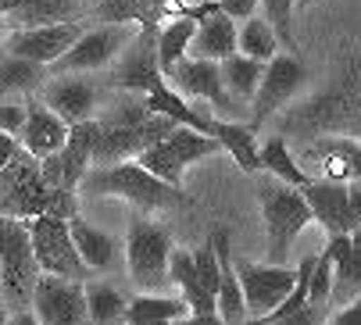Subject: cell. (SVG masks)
Segmentation results:
<instances>
[{
  "instance_id": "obj_19",
  "label": "cell",
  "mask_w": 361,
  "mask_h": 325,
  "mask_svg": "<svg viewBox=\"0 0 361 325\" xmlns=\"http://www.w3.org/2000/svg\"><path fill=\"white\" fill-rule=\"evenodd\" d=\"M307 207H312V219L329 233H354V214H350V197H347V183H333V179H307L300 186Z\"/></svg>"
},
{
  "instance_id": "obj_32",
  "label": "cell",
  "mask_w": 361,
  "mask_h": 325,
  "mask_svg": "<svg viewBox=\"0 0 361 325\" xmlns=\"http://www.w3.org/2000/svg\"><path fill=\"white\" fill-rule=\"evenodd\" d=\"M126 297L111 286V283H90L86 286V311L93 325H111L126 318Z\"/></svg>"
},
{
  "instance_id": "obj_38",
  "label": "cell",
  "mask_w": 361,
  "mask_h": 325,
  "mask_svg": "<svg viewBox=\"0 0 361 325\" xmlns=\"http://www.w3.org/2000/svg\"><path fill=\"white\" fill-rule=\"evenodd\" d=\"M219 11H226L233 22H243L257 11V0H219Z\"/></svg>"
},
{
  "instance_id": "obj_30",
  "label": "cell",
  "mask_w": 361,
  "mask_h": 325,
  "mask_svg": "<svg viewBox=\"0 0 361 325\" xmlns=\"http://www.w3.org/2000/svg\"><path fill=\"white\" fill-rule=\"evenodd\" d=\"M236 50L247 54V58H254V61H269V58H276V54H279V36H276V29L269 25L265 15H262V18L250 15V18L240 22Z\"/></svg>"
},
{
  "instance_id": "obj_34",
  "label": "cell",
  "mask_w": 361,
  "mask_h": 325,
  "mask_svg": "<svg viewBox=\"0 0 361 325\" xmlns=\"http://www.w3.org/2000/svg\"><path fill=\"white\" fill-rule=\"evenodd\" d=\"M257 4H262L269 25L276 29L279 43H283L286 50H297V47H293V8H297V0H257Z\"/></svg>"
},
{
  "instance_id": "obj_16",
  "label": "cell",
  "mask_w": 361,
  "mask_h": 325,
  "mask_svg": "<svg viewBox=\"0 0 361 325\" xmlns=\"http://www.w3.org/2000/svg\"><path fill=\"white\" fill-rule=\"evenodd\" d=\"M236 279H240V290H243V300H247V318H265L272 307L283 304V297L293 290L297 283V268H286V264H254V261H236Z\"/></svg>"
},
{
  "instance_id": "obj_13",
  "label": "cell",
  "mask_w": 361,
  "mask_h": 325,
  "mask_svg": "<svg viewBox=\"0 0 361 325\" xmlns=\"http://www.w3.org/2000/svg\"><path fill=\"white\" fill-rule=\"evenodd\" d=\"M297 165L307 172V179H333L350 183L361 176V143L343 133H319L315 143H307Z\"/></svg>"
},
{
  "instance_id": "obj_44",
  "label": "cell",
  "mask_w": 361,
  "mask_h": 325,
  "mask_svg": "<svg viewBox=\"0 0 361 325\" xmlns=\"http://www.w3.org/2000/svg\"><path fill=\"white\" fill-rule=\"evenodd\" d=\"M0 32H4V18H0Z\"/></svg>"
},
{
  "instance_id": "obj_5",
  "label": "cell",
  "mask_w": 361,
  "mask_h": 325,
  "mask_svg": "<svg viewBox=\"0 0 361 325\" xmlns=\"http://www.w3.org/2000/svg\"><path fill=\"white\" fill-rule=\"evenodd\" d=\"M257 204H262V219L269 229V257L283 261L290 243L304 233V226H312V207H307L300 186H290L283 179H276L272 172H265L257 179Z\"/></svg>"
},
{
  "instance_id": "obj_45",
  "label": "cell",
  "mask_w": 361,
  "mask_h": 325,
  "mask_svg": "<svg viewBox=\"0 0 361 325\" xmlns=\"http://www.w3.org/2000/svg\"><path fill=\"white\" fill-rule=\"evenodd\" d=\"M79 4H82V0H79Z\"/></svg>"
},
{
  "instance_id": "obj_42",
  "label": "cell",
  "mask_w": 361,
  "mask_h": 325,
  "mask_svg": "<svg viewBox=\"0 0 361 325\" xmlns=\"http://www.w3.org/2000/svg\"><path fill=\"white\" fill-rule=\"evenodd\" d=\"M4 321H8V300L0 297V325H4Z\"/></svg>"
},
{
  "instance_id": "obj_15",
  "label": "cell",
  "mask_w": 361,
  "mask_h": 325,
  "mask_svg": "<svg viewBox=\"0 0 361 325\" xmlns=\"http://www.w3.org/2000/svg\"><path fill=\"white\" fill-rule=\"evenodd\" d=\"M93 143H97V118L68 125L65 147L39 161L43 179L58 190H79L82 176L93 168Z\"/></svg>"
},
{
  "instance_id": "obj_24",
  "label": "cell",
  "mask_w": 361,
  "mask_h": 325,
  "mask_svg": "<svg viewBox=\"0 0 361 325\" xmlns=\"http://www.w3.org/2000/svg\"><path fill=\"white\" fill-rule=\"evenodd\" d=\"M212 136L222 143V150L236 161L247 176L262 172V150H257V136H254L250 125H240V122H233V118H215Z\"/></svg>"
},
{
  "instance_id": "obj_18",
  "label": "cell",
  "mask_w": 361,
  "mask_h": 325,
  "mask_svg": "<svg viewBox=\"0 0 361 325\" xmlns=\"http://www.w3.org/2000/svg\"><path fill=\"white\" fill-rule=\"evenodd\" d=\"M39 97H43L47 107H54L68 125L97 118V107H100V93L86 79V72H61L54 79H43Z\"/></svg>"
},
{
  "instance_id": "obj_20",
  "label": "cell",
  "mask_w": 361,
  "mask_h": 325,
  "mask_svg": "<svg viewBox=\"0 0 361 325\" xmlns=\"http://www.w3.org/2000/svg\"><path fill=\"white\" fill-rule=\"evenodd\" d=\"M68 140V122L54 111V107H47L43 100H32L29 104V115H25V125L18 129V143L32 154V157H50L54 150H61Z\"/></svg>"
},
{
  "instance_id": "obj_26",
  "label": "cell",
  "mask_w": 361,
  "mask_h": 325,
  "mask_svg": "<svg viewBox=\"0 0 361 325\" xmlns=\"http://www.w3.org/2000/svg\"><path fill=\"white\" fill-rule=\"evenodd\" d=\"M79 11V0H25V4L4 18L8 29H32L50 22H72Z\"/></svg>"
},
{
  "instance_id": "obj_33",
  "label": "cell",
  "mask_w": 361,
  "mask_h": 325,
  "mask_svg": "<svg viewBox=\"0 0 361 325\" xmlns=\"http://www.w3.org/2000/svg\"><path fill=\"white\" fill-rule=\"evenodd\" d=\"M215 311H219L222 325L247 321V300H243V290H240V279H236V264H222V283H219V293H215Z\"/></svg>"
},
{
  "instance_id": "obj_29",
  "label": "cell",
  "mask_w": 361,
  "mask_h": 325,
  "mask_svg": "<svg viewBox=\"0 0 361 325\" xmlns=\"http://www.w3.org/2000/svg\"><path fill=\"white\" fill-rule=\"evenodd\" d=\"M47 79V65L18 58V54H4L0 58V97L8 93H36Z\"/></svg>"
},
{
  "instance_id": "obj_36",
  "label": "cell",
  "mask_w": 361,
  "mask_h": 325,
  "mask_svg": "<svg viewBox=\"0 0 361 325\" xmlns=\"http://www.w3.org/2000/svg\"><path fill=\"white\" fill-rule=\"evenodd\" d=\"M193 268H197V279H200V286L215 297V293H219V283H222V264H219V257H215L212 240L204 243L200 250H193Z\"/></svg>"
},
{
  "instance_id": "obj_10",
  "label": "cell",
  "mask_w": 361,
  "mask_h": 325,
  "mask_svg": "<svg viewBox=\"0 0 361 325\" xmlns=\"http://www.w3.org/2000/svg\"><path fill=\"white\" fill-rule=\"evenodd\" d=\"M158 82H165L161 61H158V25H140L133 39L122 47L111 68V86L129 93H150Z\"/></svg>"
},
{
  "instance_id": "obj_3",
  "label": "cell",
  "mask_w": 361,
  "mask_h": 325,
  "mask_svg": "<svg viewBox=\"0 0 361 325\" xmlns=\"http://www.w3.org/2000/svg\"><path fill=\"white\" fill-rule=\"evenodd\" d=\"M283 125L290 133H300V136L343 133V136L361 140V58H354L347 65V72L333 82V90H326L312 104H304Z\"/></svg>"
},
{
  "instance_id": "obj_43",
  "label": "cell",
  "mask_w": 361,
  "mask_h": 325,
  "mask_svg": "<svg viewBox=\"0 0 361 325\" xmlns=\"http://www.w3.org/2000/svg\"><path fill=\"white\" fill-rule=\"evenodd\" d=\"M315 4V0H297V8H312Z\"/></svg>"
},
{
  "instance_id": "obj_35",
  "label": "cell",
  "mask_w": 361,
  "mask_h": 325,
  "mask_svg": "<svg viewBox=\"0 0 361 325\" xmlns=\"http://www.w3.org/2000/svg\"><path fill=\"white\" fill-rule=\"evenodd\" d=\"M329 300H333V257L322 250L312 268V283H307V304H315L322 311Z\"/></svg>"
},
{
  "instance_id": "obj_8",
  "label": "cell",
  "mask_w": 361,
  "mask_h": 325,
  "mask_svg": "<svg viewBox=\"0 0 361 325\" xmlns=\"http://www.w3.org/2000/svg\"><path fill=\"white\" fill-rule=\"evenodd\" d=\"M25 226H29V240H32V254H36L39 272L79 279V283L90 279L93 268L79 257V250L72 243L68 219H61V214H32V219H25Z\"/></svg>"
},
{
  "instance_id": "obj_31",
  "label": "cell",
  "mask_w": 361,
  "mask_h": 325,
  "mask_svg": "<svg viewBox=\"0 0 361 325\" xmlns=\"http://www.w3.org/2000/svg\"><path fill=\"white\" fill-rule=\"evenodd\" d=\"M257 150H262V172H272L276 179H283L290 186H304L307 183V172L297 165V157H293L286 136H269Z\"/></svg>"
},
{
  "instance_id": "obj_40",
  "label": "cell",
  "mask_w": 361,
  "mask_h": 325,
  "mask_svg": "<svg viewBox=\"0 0 361 325\" xmlns=\"http://www.w3.org/2000/svg\"><path fill=\"white\" fill-rule=\"evenodd\" d=\"M347 197H350V214H354V226H361V176L347 183Z\"/></svg>"
},
{
  "instance_id": "obj_4",
  "label": "cell",
  "mask_w": 361,
  "mask_h": 325,
  "mask_svg": "<svg viewBox=\"0 0 361 325\" xmlns=\"http://www.w3.org/2000/svg\"><path fill=\"white\" fill-rule=\"evenodd\" d=\"M36 279H39V264L32 254L25 219L0 214V297L8 300V311L18 314L32 311Z\"/></svg>"
},
{
  "instance_id": "obj_22",
  "label": "cell",
  "mask_w": 361,
  "mask_h": 325,
  "mask_svg": "<svg viewBox=\"0 0 361 325\" xmlns=\"http://www.w3.org/2000/svg\"><path fill=\"white\" fill-rule=\"evenodd\" d=\"M236 32L240 25L226 11H212L197 22V32L190 39V58H208V61H226L229 54H236Z\"/></svg>"
},
{
  "instance_id": "obj_7",
  "label": "cell",
  "mask_w": 361,
  "mask_h": 325,
  "mask_svg": "<svg viewBox=\"0 0 361 325\" xmlns=\"http://www.w3.org/2000/svg\"><path fill=\"white\" fill-rule=\"evenodd\" d=\"M169 257H172L169 229L150 219H133L126 233V268L129 279L143 293H154L169 283Z\"/></svg>"
},
{
  "instance_id": "obj_2",
  "label": "cell",
  "mask_w": 361,
  "mask_h": 325,
  "mask_svg": "<svg viewBox=\"0 0 361 325\" xmlns=\"http://www.w3.org/2000/svg\"><path fill=\"white\" fill-rule=\"evenodd\" d=\"M79 197H118L140 211H158L169 204H183V190L158 179L150 168H143L136 157L115 161V165H97L82 176Z\"/></svg>"
},
{
  "instance_id": "obj_11",
  "label": "cell",
  "mask_w": 361,
  "mask_h": 325,
  "mask_svg": "<svg viewBox=\"0 0 361 325\" xmlns=\"http://www.w3.org/2000/svg\"><path fill=\"white\" fill-rule=\"evenodd\" d=\"M165 79H172V90L176 93H183L186 100H204V104H212V111L219 115V118H233L236 111H240V100L226 90V82H222V68H219V61H208V58H186L183 61H176L172 65V72L165 75Z\"/></svg>"
},
{
  "instance_id": "obj_1",
  "label": "cell",
  "mask_w": 361,
  "mask_h": 325,
  "mask_svg": "<svg viewBox=\"0 0 361 325\" xmlns=\"http://www.w3.org/2000/svg\"><path fill=\"white\" fill-rule=\"evenodd\" d=\"M75 190H58L50 186L39 172V157H32L22 143L15 157L0 168V214L11 219H32V214H75Z\"/></svg>"
},
{
  "instance_id": "obj_41",
  "label": "cell",
  "mask_w": 361,
  "mask_h": 325,
  "mask_svg": "<svg viewBox=\"0 0 361 325\" xmlns=\"http://www.w3.org/2000/svg\"><path fill=\"white\" fill-rule=\"evenodd\" d=\"M15 150H18V136H11V133L0 129V168H4L8 161L15 157Z\"/></svg>"
},
{
  "instance_id": "obj_27",
  "label": "cell",
  "mask_w": 361,
  "mask_h": 325,
  "mask_svg": "<svg viewBox=\"0 0 361 325\" xmlns=\"http://www.w3.org/2000/svg\"><path fill=\"white\" fill-rule=\"evenodd\" d=\"M197 32V18L190 15H176L169 22L158 25V61H161V72L169 75L176 61L186 58V50H190V39Z\"/></svg>"
},
{
  "instance_id": "obj_23",
  "label": "cell",
  "mask_w": 361,
  "mask_h": 325,
  "mask_svg": "<svg viewBox=\"0 0 361 325\" xmlns=\"http://www.w3.org/2000/svg\"><path fill=\"white\" fill-rule=\"evenodd\" d=\"M190 318V304L186 297H161V293H140L126 304V318L129 325H169V321H186Z\"/></svg>"
},
{
  "instance_id": "obj_17",
  "label": "cell",
  "mask_w": 361,
  "mask_h": 325,
  "mask_svg": "<svg viewBox=\"0 0 361 325\" xmlns=\"http://www.w3.org/2000/svg\"><path fill=\"white\" fill-rule=\"evenodd\" d=\"M82 25L72 22H50V25H32V29H11V36L4 39V54H18V58L39 61V65H54L61 54L79 39Z\"/></svg>"
},
{
  "instance_id": "obj_25",
  "label": "cell",
  "mask_w": 361,
  "mask_h": 325,
  "mask_svg": "<svg viewBox=\"0 0 361 325\" xmlns=\"http://www.w3.org/2000/svg\"><path fill=\"white\" fill-rule=\"evenodd\" d=\"M68 229H72V243H75L79 257L93 268V272H104V268L115 261V254H118L115 236H108L104 229L90 226L86 219H79V214H72V219H68Z\"/></svg>"
},
{
  "instance_id": "obj_21",
  "label": "cell",
  "mask_w": 361,
  "mask_h": 325,
  "mask_svg": "<svg viewBox=\"0 0 361 325\" xmlns=\"http://www.w3.org/2000/svg\"><path fill=\"white\" fill-rule=\"evenodd\" d=\"M333 257V297L350 300L361 293V226L354 233H336L326 243Z\"/></svg>"
},
{
  "instance_id": "obj_9",
  "label": "cell",
  "mask_w": 361,
  "mask_h": 325,
  "mask_svg": "<svg viewBox=\"0 0 361 325\" xmlns=\"http://www.w3.org/2000/svg\"><path fill=\"white\" fill-rule=\"evenodd\" d=\"M304 82H307V68L297 58V50H286V54L269 58L265 72H262V82H257V90L250 97V129L265 125L279 107H286Z\"/></svg>"
},
{
  "instance_id": "obj_28",
  "label": "cell",
  "mask_w": 361,
  "mask_h": 325,
  "mask_svg": "<svg viewBox=\"0 0 361 325\" xmlns=\"http://www.w3.org/2000/svg\"><path fill=\"white\" fill-rule=\"evenodd\" d=\"M219 68H222V82H226V90H229L240 104H250L257 82H262L265 61H254V58H247V54L236 50V54H229L226 61H219Z\"/></svg>"
},
{
  "instance_id": "obj_6",
  "label": "cell",
  "mask_w": 361,
  "mask_h": 325,
  "mask_svg": "<svg viewBox=\"0 0 361 325\" xmlns=\"http://www.w3.org/2000/svg\"><path fill=\"white\" fill-rule=\"evenodd\" d=\"M219 150H222V143H219L215 136L197 133V129H190V125H176L165 140L143 147V150L136 154V161H140L143 168H150L158 179H165V183H172V186L183 190V176H186V168L193 165V161L212 157V154H219Z\"/></svg>"
},
{
  "instance_id": "obj_12",
  "label": "cell",
  "mask_w": 361,
  "mask_h": 325,
  "mask_svg": "<svg viewBox=\"0 0 361 325\" xmlns=\"http://www.w3.org/2000/svg\"><path fill=\"white\" fill-rule=\"evenodd\" d=\"M133 32H136V25H115V22H104L100 29H82L79 39L50 68L54 72H86V75L100 72V68L115 65V58L133 39Z\"/></svg>"
},
{
  "instance_id": "obj_39",
  "label": "cell",
  "mask_w": 361,
  "mask_h": 325,
  "mask_svg": "<svg viewBox=\"0 0 361 325\" xmlns=\"http://www.w3.org/2000/svg\"><path fill=\"white\" fill-rule=\"evenodd\" d=\"M329 321H333V325H361V293L350 297V300H347Z\"/></svg>"
},
{
  "instance_id": "obj_14",
  "label": "cell",
  "mask_w": 361,
  "mask_h": 325,
  "mask_svg": "<svg viewBox=\"0 0 361 325\" xmlns=\"http://www.w3.org/2000/svg\"><path fill=\"white\" fill-rule=\"evenodd\" d=\"M32 318L39 325H82V321H90L86 286L79 279L39 272L36 290H32Z\"/></svg>"
},
{
  "instance_id": "obj_37",
  "label": "cell",
  "mask_w": 361,
  "mask_h": 325,
  "mask_svg": "<svg viewBox=\"0 0 361 325\" xmlns=\"http://www.w3.org/2000/svg\"><path fill=\"white\" fill-rule=\"evenodd\" d=\"M25 115H29V104H15V100H4L0 97V129L18 136V129L25 125Z\"/></svg>"
}]
</instances>
